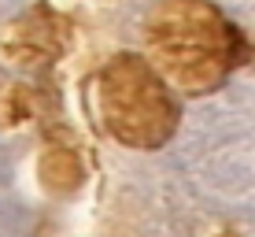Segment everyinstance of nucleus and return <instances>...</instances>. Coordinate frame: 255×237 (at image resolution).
<instances>
[{"label":"nucleus","instance_id":"obj_5","mask_svg":"<svg viewBox=\"0 0 255 237\" xmlns=\"http://www.w3.org/2000/svg\"><path fill=\"white\" fill-rule=\"evenodd\" d=\"M33 119V85H0V130H15Z\"/></svg>","mask_w":255,"mask_h":237},{"label":"nucleus","instance_id":"obj_3","mask_svg":"<svg viewBox=\"0 0 255 237\" xmlns=\"http://www.w3.org/2000/svg\"><path fill=\"white\" fill-rule=\"evenodd\" d=\"M70 48V19L48 4L19 11L0 30V59L22 74H41Z\"/></svg>","mask_w":255,"mask_h":237},{"label":"nucleus","instance_id":"obj_4","mask_svg":"<svg viewBox=\"0 0 255 237\" xmlns=\"http://www.w3.org/2000/svg\"><path fill=\"white\" fill-rule=\"evenodd\" d=\"M41 130H45V152H41V160H37L41 186H45V193H52V197H74V193L85 186V163H82L74 134L63 126V119L41 122Z\"/></svg>","mask_w":255,"mask_h":237},{"label":"nucleus","instance_id":"obj_1","mask_svg":"<svg viewBox=\"0 0 255 237\" xmlns=\"http://www.w3.org/2000/svg\"><path fill=\"white\" fill-rule=\"evenodd\" d=\"M144 48L163 82L185 96L215 93L252 56L248 37L211 0H163L144 22Z\"/></svg>","mask_w":255,"mask_h":237},{"label":"nucleus","instance_id":"obj_2","mask_svg":"<svg viewBox=\"0 0 255 237\" xmlns=\"http://www.w3.org/2000/svg\"><path fill=\"white\" fill-rule=\"evenodd\" d=\"M100 119L108 134L126 148L152 152L178 134L181 108L163 74L137 52H119L96 78Z\"/></svg>","mask_w":255,"mask_h":237},{"label":"nucleus","instance_id":"obj_6","mask_svg":"<svg viewBox=\"0 0 255 237\" xmlns=\"http://www.w3.org/2000/svg\"><path fill=\"white\" fill-rule=\"evenodd\" d=\"M222 237H241V234H237V230H222Z\"/></svg>","mask_w":255,"mask_h":237}]
</instances>
